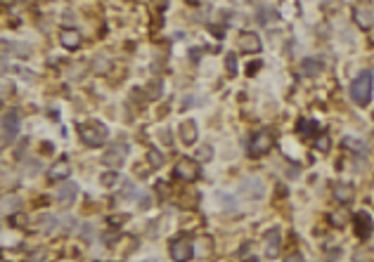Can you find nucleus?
<instances>
[{
  "label": "nucleus",
  "mask_w": 374,
  "mask_h": 262,
  "mask_svg": "<svg viewBox=\"0 0 374 262\" xmlns=\"http://www.w3.org/2000/svg\"><path fill=\"white\" fill-rule=\"evenodd\" d=\"M10 225L17 227V229H24V227L29 225V217H26L24 213H14V215H10Z\"/></svg>",
  "instance_id": "23"
},
{
  "label": "nucleus",
  "mask_w": 374,
  "mask_h": 262,
  "mask_svg": "<svg viewBox=\"0 0 374 262\" xmlns=\"http://www.w3.org/2000/svg\"><path fill=\"white\" fill-rule=\"evenodd\" d=\"M329 149V137L327 135H320L318 140H315V151H327Z\"/></svg>",
  "instance_id": "25"
},
{
  "label": "nucleus",
  "mask_w": 374,
  "mask_h": 262,
  "mask_svg": "<svg viewBox=\"0 0 374 262\" xmlns=\"http://www.w3.org/2000/svg\"><path fill=\"white\" fill-rule=\"evenodd\" d=\"M344 146H346V149H353V154H360V156H365V154H367V146L362 144L360 140H353V137H346Z\"/></svg>",
  "instance_id": "19"
},
{
  "label": "nucleus",
  "mask_w": 374,
  "mask_h": 262,
  "mask_svg": "<svg viewBox=\"0 0 374 262\" xmlns=\"http://www.w3.org/2000/svg\"><path fill=\"white\" fill-rule=\"evenodd\" d=\"M147 95H149V99H159V95H161V83H159V80L149 83V85H147Z\"/></svg>",
  "instance_id": "24"
},
{
  "label": "nucleus",
  "mask_w": 374,
  "mask_h": 262,
  "mask_svg": "<svg viewBox=\"0 0 374 262\" xmlns=\"http://www.w3.org/2000/svg\"><path fill=\"white\" fill-rule=\"evenodd\" d=\"M240 189H242V196H246V199H261L265 194V187L258 177H246Z\"/></svg>",
  "instance_id": "8"
},
{
  "label": "nucleus",
  "mask_w": 374,
  "mask_h": 262,
  "mask_svg": "<svg viewBox=\"0 0 374 262\" xmlns=\"http://www.w3.org/2000/svg\"><path fill=\"white\" fill-rule=\"evenodd\" d=\"M147 159H149V163H152V168H161V163H164V156H161L154 146L147 149Z\"/></svg>",
  "instance_id": "22"
},
{
  "label": "nucleus",
  "mask_w": 374,
  "mask_h": 262,
  "mask_svg": "<svg viewBox=\"0 0 374 262\" xmlns=\"http://www.w3.org/2000/svg\"><path fill=\"white\" fill-rule=\"evenodd\" d=\"M145 262H156V260H145Z\"/></svg>",
  "instance_id": "34"
},
{
  "label": "nucleus",
  "mask_w": 374,
  "mask_h": 262,
  "mask_svg": "<svg viewBox=\"0 0 374 262\" xmlns=\"http://www.w3.org/2000/svg\"><path fill=\"white\" fill-rule=\"evenodd\" d=\"M76 194H78V187H76L74 182H64L60 187V189L55 191V196H57V201L60 203H64V206H69V203L74 201L76 199Z\"/></svg>",
  "instance_id": "13"
},
{
  "label": "nucleus",
  "mask_w": 374,
  "mask_h": 262,
  "mask_svg": "<svg viewBox=\"0 0 374 262\" xmlns=\"http://www.w3.org/2000/svg\"><path fill=\"white\" fill-rule=\"evenodd\" d=\"M154 3H156L159 7H168V0H154Z\"/></svg>",
  "instance_id": "32"
},
{
  "label": "nucleus",
  "mask_w": 374,
  "mask_h": 262,
  "mask_svg": "<svg viewBox=\"0 0 374 262\" xmlns=\"http://www.w3.org/2000/svg\"><path fill=\"white\" fill-rule=\"evenodd\" d=\"M272 144H275L272 135H270L268 130H261V133H256L251 137V142H249V154H251V156H263V154H268L270 149H272Z\"/></svg>",
  "instance_id": "5"
},
{
  "label": "nucleus",
  "mask_w": 374,
  "mask_h": 262,
  "mask_svg": "<svg viewBox=\"0 0 374 262\" xmlns=\"http://www.w3.org/2000/svg\"><path fill=\"white\" fill-rule=\"evenodd\" d=\"M353 225H356V234L360 238H367L369 234H372V217H369L367 213H356Z\"/></svg>",
  "instance_id": "11"
},
{
  "label": "nucleus",
  "mask_w": 374,
  "mask_h": 262,
  "mask_svg": "<svg viewBox=\"0 0 374 262\" xmlns=\"http://www.w3.org/2000/svg\"><path fill=\"white\" fill-rule=\"evenodd\" d=\"M126 154H128V144L116 142V144H111L109 149L105 151V156H102V163L109 165V168H121L123 161H126Z\"/></svg>",
  "instance_id": "6"
},
{
  "label": "nucleus",
  "mask_w": 374,
  "mask_h": 262,
  "mask_svg": "<svg viewBox=\"0 0 374 262\" xmlns=\"http://www.w3.org/2000/svg\"><path fill=\"white\" fill-rule=\"evenodd\" d=\"M175 175L185 182H194V180H199V165L192 159H180L178 165H175Z\"/></svg>",
  "instance_id": "7"
},
{
  "label": "nucleus",
  "mask_w": 374,
  "mask_h": 262,
  "mask_svg": "<svg viewBox=\"0 0 374 262\" xmlns=\"http://www.w3.org/2000/svg\"><path fill=\"white\" fill-rule=\"evenodd\" d=\"M114 180H116V175H114V172H109V175H102V184H107V187H109V184H114Z\"/></svg>",
  "instance_id": "28"
},
{
  "label": "nucleus",
  "mask_w": 374,
  "mask_h": 262,
  "mask_svg": "<svg viewBox=\"0 0 374 262\" xmlns=\"http://www.w3.org/2000/svg\"><path fill=\"white\" fill-rule=\"evenodd\" d=\"M240 48L242 52H261V38L251 31H244L240 36Z\"/></svg>",
  "instance_id": "12"
},
{
  "label": "nucleus",
  "mask_w": 374,
  "mask_h": 262,
  "mask_svg": "<svg viewBox=\"0 0 374 262\" xmlns=\"http://www.w3.org/2000/svg\"><path fill=\"white\" fill-rule=\"evenodd\" d=\"M296 130H299L303 137H310V135H320V125L318 121H308V118H299L296 123Z\"/></svg>",
  "instance_id": "18"
},
{
  "label": "nucleus",
  "mask_w": 374,
  "mask_h": 262,
  "mask_svg": "<svg viewBox=\"0 0 374 262\" xmlns=\"http://www.w3.org/2000/svg\"><path fill=\"white\" fill-rule=\"evenodd\" d=\"M199 159H202V161H211V159H213V149H211L209 144L202 146V151H199Z\"/></svg>",
  "instance_id": "26"
},
{
  "label": "nucleus",
  "mask_w": 374,
  "mask_h": 262,
  "mask_svg": "<svg viewBox=\"0 0 374 262\" xmlns=\"http://www.w3.org/2000/svg\"><path fill=\"white\" fill-rule=\"evenodd\" d=\"M353 196H356V189H353L350 184L341 182V184H337V187H334V199H337L339 203H350V201H353Z\"/></svg>",
  "instance_id": "16"
},
{
  "label": "nucleus",
  "mask_w": 374,
  "mask_h": 262,
  "mask_svg": "<svg viewBox=\"0 0 374 262\" xmlns=\"http://www.w3.org/2000/svg\"><path fill=\"white\" fill-rule=\"evenodd\" d=\"M19 133V116L14 109H7L3 114V146H10L14 140H17Z\"/></svg>",
  "instance_id": "3"
},
{
  "label": "nucleus",
  "mask_w": 374,
  "mask_h": 262,
  "mask_svg": "<svg viewBox=\"0 0 374 262\" xmlns=\"http://www.w3.org/2000/svg\"><path fill=\"white\" fill-rule=\"evenodd\" d=\"M374 92V76L369 71H362L360 76H356V80L350 83V97L358 106H367Z\"/></svg>",
  "instance_id": "1"
},
{
  "label": "nucleus",
  "mask_w": 374,
  "mask_h": 262,
  "mask_svg": "<svg viewBox=\"0 0 374 262\" xmlns=\"http://www.w3.org/2000/svg\"><path fill=\"white\" fill-rule=\"evenodd\" d=\"M60 43L67 50H76L81 45V33L78 31H71V29H64L60 33Z\"/></svg>",
  "instance_id": "15"
},
{
  "label": "nucleus",
  "mask_w": 374,
  "mask_h": 262,
  "mask_svg": "<svg viewBox=\"0 0 374 262\" xmlns=\"http://www.w3.org/2000/svg\"><path fill=\"white\" fill-rule=\"evenodd\" d=\"M192 255H194V244H192V238L180 236L171 244L173 262H187V260H192Z\"/></svg>",
  "instance_id": "4"
},
{
  "label": "nucleus",
  "mask_w": 374,
  "mask_h": 262,
  "mask_svg": "<svg viewBox=\"0 0 374 262\" xmlns=\"http://www.w3.org/2000/svg\"><path fill=\"white\" fill-rule=\"evenodd\" d=\"M187 3H199V0H187Z\"/></svg>",
  "instance_id": "33"
},
{
  "label": "nucleus",
  "mask_w": 374,
  "mask_h": 262,
  "mask_svg": "<svg viewBox=\"0 0 374 262\" xmlns=\"http://www.w3.org/2000/svg\"><path fill=\"white\" fill-rule=\"evenodd\" d=\"M161 140H164V142H166V144H171V142H173L171 133H168V130H164V133H161Z\"/></svg>",
  "instance_id": "31"
},
{
  "label": "nucleus",
  "mask_w": 374,
  "mask_h": 262,
  "mask_svg": "<svg viewBox=\"0 0 374 262\" xmlns=\"http://www.w3.org/2000/svg\"><path fill=\"white\" fill-rule=\"evenodd\" d=\"M356 21L362 26V29L374 26V10L372 7H358L356 10Z\"/></svg>",
  "instance_id": "17"
},
{
  "label": "nucleus",
  "mask_w": 374,
  "mask_h": 262,
  "mask_svg": "<svg viewBox=\"0 0 374 262\" xmlns=\"http://www.w3.org/2000/svg\"><path fill=\"white\" fill-rule=\"evenodd\" d=\"M284 262H306V260H303V255H299V253H294V255L284 257Z\"/></svg>",
  "instance_id": "30"
},
{
  "label": "nucleus",
  "mask_w": 374,
  "mask_h": 262,
  "mask_svg": "<svg viewBox=\"0 0 374 262\" xmlns=\"http://www.w3.org/2000/svg\"><path fill=\"white\" fill-rule=\"evenodd\" d=\"M126 215H116V217H109V225H121V222H126Z\"/></svg>",
  "instance_id": "29"
},
{
  "label": "nucleus",
  "mask_w": 374,
  "mask_h": 262,
  "mask_svg": "<svg viewBox=\"0 0 374 262\" xmlns=\"http://www.w3.org/2000/svg\"><path fill=\"white\" fill-rule=\"evenodd\" d=\"M3 210H5L7 215L19 213V199L17 196H5V199H3Z\"/></svg>",
  "instance_id": "20"
},
{
  "label": "nucleus",
  "mask_w": 374,
  "mask_h": 262,
  "mask_svg": "<svg viewBox=\"0 0 374 262\" xmlns=\"http://www.w3.org/2000/svg\"><path fill=\"white\" fill-rule=\"evenodd\" d=\"M81 140L86 142L88 146H102L107 142V125L100 121H88L78 125Z\"/></svg>",
  "instance_id": "2"
},
{
  "label": "nucleus",
  "mask_w": 374,
  "mask_h": 262,
  "mask_svg": "<svg viewBox=\"0 0 374 262\" xmlns=\"http://www.w3.org/2000/svg\"><path fill=\"white\" fill-rule=\"evenodd\" d=\"M320 71H322V64H320V61H315V59L303 61V73H306V76H318Z\"/></svg>",
  "instance_id": "21"
},
{
  "label": "nucleus",
  "mask_w": 374,
  "mask_h": 262,
  "mask_svg": "<svg viewBox=\"0 0 374 262\" xmlns=\"http://www.w3.org/2000/svg\"><path fill=\"white\" fill-rule=\"evenodd\" d=\"M265 244H268L265 255H268V257H277V255H280V229H277V227H272V229H268V232H265Z\"/></svg>",
  "instance_id": "10"
},
{
  "label": "nucleus",
  "mask_w": 374,
  "mask_h": 262,
  "mask_svg": "<svg viewBox=\"0 0 374 262\" xmlns=\"http://www.w3.org/2000/svg\"><path fill=\"white\" fill-rule=\"evenodd\" d=\"M69 172H71V163L69 159H60L57 163H52V168L48 170V177L52 182H60V180H67Z\"/></svg>",
  "instance_id": "9"
},
{
  "label": "nucleus",
  "mask_w": 374,
  "mask_h": 262,
  "mask_svg": "<svg viewBox=\"0 0 374 262\" xmlns=\"http://www.w3.org/2000/svg\"><path fill=\"white\" fill-rule=\"evenodd\" d=\"M196 123L192 121V118H187V121H183V125H180V140L185 142V144H194L196 142Z\"/></svg>",
  "instance_id": "14"
},
{
  "label": "nucleus",
  "mask_w": 374,
  "mask_h": 262,
  "mask_svg": "<svg viewBox=\"0 0 374 262\" xmlns=\"http://www.w3.org/2000/svg\"><path fill=\"white\" fill-rule=\"evenodd\" d=\"M225 64H227V71L232 73H237V59H234V55H227V59H225Z\"/></svg>",
  "instance_id": "27"
}]
</instances>
